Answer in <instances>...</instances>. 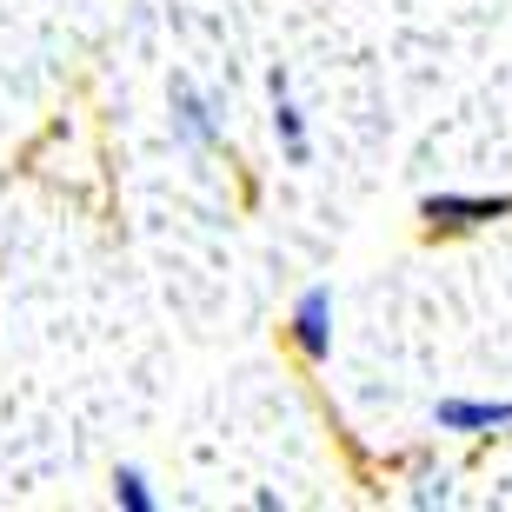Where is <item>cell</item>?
<instances>
[{
	"label": "cell",
	"mask_w": 512,
	"mask_h": 512,
	"mask_svg": "<svg viewBox=\"0 0 512 512\" xmlns=\"http://www.w3.org/2000/svg\"><path fill=\"white\" fill-rule=\"evenodd\" d=\"M114 506H120V512H153V506H160L140 466H120V473H114Z\"/></svg>",
	"instance_id": "cell-6"
},
{
	"label": "cell",
	"mask_w": 512,
	"mask_h": 512,
	"mask_svg": "<svg viewBox=\"0 0 512 512\" xmlns=\"http://www.w3.org/2000/svg\"><path fill=\"white\" fill-rule=\"evenodd\" d=\"M506 426L512 399H466V393L433 399V433H506Z\"/></svg>",
	"instance_id": "cell-4"
},
{
	"label": "cell",
	"mask_w": 512,
	"mask_h": 512,
	"mask_svg": "<svg viewBox=\"0 0 512 512\" xmlns=\"http://www.w3.org/2000/svg\"><path fill=\"white\" fill-rule=\"evenodd\" d=\"M293 346H300L306 366H326L333 360V286H306L293 300V320H286Z\"/></svg>",
	"instance_id": "cell-2"
},
{
	"label": "cell",
	"mask_w": 512,
	"mask_h": 512,
	"mask_svg": "<svg viewBox=\"0 0 512 512\" xmlns=\"http://www.w3.org/2000/svg\"><path fill=\"white\" fill-rule=\"evenodd\" d=\"M419 220L433 233H473V227H493V220H512V193H426L419 200Z\"/></svg>",
	"instance_id": "cell-1"
},
{
	"label": "cell",
	"mask_w": 512,
	"mask_h": 512,
	"mask_svg": "<svg viewBox=\"0 0 512 512\" xmlns=\"http://www.w3.org/2000/svg\"><path fill=\"white\" fill-rule=\"evenodd\" d=\"M167 107H173V140H180V147H193V153L220 147V114H213V100L200 94L193 80H173Z\"/></svg>",
	"instance_id": "cell-3"
},
{
	"label": "cell",
	"mask_w": 512,
	"mask_h": 512,
	"mask_svg": "<svg viewBox=\"0 0 512 512\" xmlns=\"http://www.w3.org/2000/svg\"><path fill=\"white\" fill-rule=\"evenodd\" d=\"M266 94H273V133H280L286 167H306V160H313V133H306V114H300V100H293V80H286L280 67L266 74Z\"/></svg>",
	"instance_id": "cell-5"
}]
</instances>
